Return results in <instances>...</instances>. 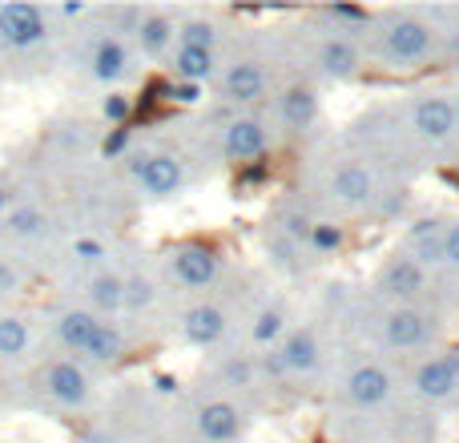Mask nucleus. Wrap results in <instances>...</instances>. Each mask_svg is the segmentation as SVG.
<instances>
[{
  "instance_id": "1",
  "label": "nucleus",
  "mask_w": 459,
  "mask_h": 443,
  "mask_svg": "<svg viewBox=\"0 0 459 443\" xmlns=\"http://www.w3.org/2000/svg\"><path fill=\"white\" fill-rule=\"evenodd\" d=\"M444 48V29L431 16L415 13V8H387L367 21L363 32V53L379 69L391 73H411L431 65Z\"/></svg>"
},
{
  "instance_id": "2",
  "label": "nucleus",
  "mask_w": 459,
  "mask_h": 443,
  "mask_svg": "<svg viewBox=\"0 0 459 443\" xmlns=\"http://www.w3.org/2000/svg\"><path fill=\"white\" fill-rule=\"evenodd\" d=\"M323 194L339 210H371L383 198V174L371 158H342L326 166Z\"/></svg>"
},
{
  "instance_id": "3",
  "label": "nucleus",
  "mask_w": 459,
  "mask_h": 443,
  "mask_svg": "<svg viewBox=\"0 0 459 443\" xmlns=\"http://www.w3.org/2000/svg\"><path fill=\"white\" fill-rule=\"evenodd\" d=\"M407 137L423 145L431 153H452L459 142V121H455V105L452 93H420L403 113Z\"/></svg>"
},
{
  "instance_id": "4",
  "label": "nucleus",
  "mask_w": 459,
  "mask_h": 443,
  "mask_svg": "<svg viewBox=\"0 0 459 443\" xmlns=\"http://www.w3.org/2000/svg\"><path fill=\"white\" fill-rule=\"evenodd\" d=\"M375 339L387 351H431L439 343V315L428 307H383Z\"/></svg>"
},
{
  "instance_id": "5",
  "label": "nucleus",
  "mask_w": 459,
  "mask_h": 443,
  "mask_svg": "<svg viewBox=\"0 0 459 443\" xmlns=\"http://www.w3.org/2000/svg\"><path fill=\"white\" fill-rule=\"evenodd\" d=\"M214 89L226 105H238V109H250V105H262L270 93H274V73H270L266 56H230V61L218 69Z\"/></svg>"
},
{
  "instance_id": "6",
  "label": "nucleus",
  "mask_w": 459,
  "mask_h": 443,
  "mask_svg": "<svg viewBox=\"0 0 459 443\" xmlns=\"http://www.w3.org/2000/svg\"><path fill=\"white\" fill-rule=\"evenodd\" d=\"M395 391H399L395 371L387 363H379V359H359L355 367H347V375L339 383L342 404L355 407V412H379V407H387L395 399Z\"/></svg>"
},
{
  "instance_id": "7",
  "label": "nucleus",
  "mask_w": 459,
  "mask_h": 443,
  "mask_svg": "<svg viewBox=\"0 0 459 443\" xmlns=\"http://www.w3.org/2000/svg\"><path fill=\"white\" fill-rule=\"evenodd\" d=\"M375 291L387 299V307H423L431 294V274L403 250H391L375 274Z\"/></svg>"
},
{
  "instance_id": "8",
  "label": "nucleus",
  "mask_w": 459,
  "mask_h": 443,
  "mask_svg": "<svg viewBox=\"0 0 459 443\" xmlns=\"http://www.w3.org/2000/svg\"><path fill=\"white\" fill-rule=\"evenodd\" d=\"M310 65H315V73L326 81H355L367 65L363 37L323 29V37H318L315 48H310Z\"/></svg>"
},
{
  "instance_id": "9",
  "label": "nucleus",
  "mask_w": 459,
  "mask_h": 443,
  "mask_svg": "<svg viewBox=\"0 0 459 443\" xmlns=\"http://www.w3.org/2000/svg\"><path fill=\"white\" fill-rule=\"evenodd\" d=\"M411 395L420 404H455L459 399V351H436L423 355L411 371Z\"/></svg>"
},
{
  "instance_id": "10",
  "label": "nucleus",
  "mask_w": 459,
  "mask_h": 443,
  "mask_svg": "<svg viewBox=\"0 0 459 443\" xmlns=\"http://www.w3.org/2000/svg\"><path fill=\"white\" fill-rule=\"evenodd\" d=\"M274 150V126L258 113H238L222 126V158L234 166L258 161Z\"/></svg>"
},
{
  "instance_id": "11",
  "label": "nucleus",
  "mask_w": 459,
  "mask_h": 443,
  "mask_svg": "<svg viewBox=\"0 0 459 443\" xmlns=\"http://www.w3.org/2000/svg\"><path fill=\"white\" fill-rule=\"evenodd\" d=\"M169 278L182 291H210L222 278V254L206 242H186L169 254Z\"/></svg>"
},
{
  "instance_id": "12",
  "label": "nucleus",
  "mask_w": 459,
  "mask_h": 443,
  "mask_svg": "<svg viewBox=\"0 0 459 443\" xmlns=\"http://www.w3.org/2000/svg\"><path fill=\"white\" fill-rule=\"evenodd\" d=\"M266 367H274L278 375H315L323 367V339L315 326H290L286 339L270 351Z\"/></svg>"
},
{
  "instance_id": "13",
  "label": "nucleus",
  "mask_w": 459,
  "mask_h": 443,
  "mask_svg": "<svg viewBox=\"0 0 459 443\" xmlns=\"http://www.w3.org/2000/svg\"><path fill=\"white\" fill-rule=\"evenodd\" d=\"M129 169H134V182L142 186V194L153 202L174 198V194L186 186V166L174 158V153H137Z\"/></svg>"
},
{
  "instance_id": "14",
  "label": "nucleus",
  "mask_w": 459,
  "mask_h": 443,
  "mask_svg": "<svg viewBox=\"0 0 459 443\" xmlns=\"http://www.w3.org/2000/svg\"><path fill=\"white\" fill-rule=\"evenodd\" d=\"M318 109H323L318 105V89L310 81H290V85H282L274 93V117L282 126V134H290V137L307 134L318 121Z\"/></svg>"
},
{
  "instance_id": "15",
  "label": "nucleus",
  "mask_w": 459,
  "mask_h": 443,
  "mask_svg": "<svg viewBox=\"0 0 459 443\" xmlns=\"http://www.w3.org/2000/svg\"><path fill=\"white\" fill-rule=\"evenodd\" d=\"M45 37H48L45 8H37V4H0V40H4L8 48L29 53V48L45 45Z\"/></svg>"
},
{
  "instance_id": "16",
  "label": "nucleus",
  "mask_w": 459,
  "mask_h": 443,
  "mask_svg": "<svg viewBox=\"0 0 459 443\" xmlns=\"http://www.w3.org/2000/svg\"><path fill=\"white\" fill-rule=\"evenodd\" d=\"M178 331H182V339L190 347H218L230 334V315L218 302H194L190 310H182Z\"/></svg>"
},
{
  "instance_id": "17",
  "label": "nucleus",
  "mask_w": 459,
  "mask_h": 443,
  "mask_svg": "<svg viewBox=\"0 0 459 443\" xmlns=\"http://www.w3.org/2000/svg\"><path fill=\"white\" fill-rule=\"evenodd\" d=\"M242 436V412L230 399H206L194 412V439L202 443H234Z\"/></svg>"
},
{
  "instance_id": "18",
  "label": "nucleus",
  "mask_w": 459,
  "mask_h": 443,
  "mask_svg": "<svg viewBox=\"0 0 459 443\" xmlns=\"http://www.w3.org/2000/svg\"><path fill=\"white\" fill-rule=\"evenodd\" d=\"M45 391L61 407H85L93 395V383H89L85 367H77L73 359H56L45 367Z\"/></svg>"
},
{
  "instance_id": "19",
  "label": "nucleus",
  "mask_w": 459,
  "mask_h": 443,
  "mask_svg": "<svg viewBox=\"0 0 459 443\" xmlns=\"http://www.w3.org/2000/svg\"><path fill=\"white\" fill-rule=\"evenodd\" d=\"M444 226H447V218H420L411 230H407L403 254H411L428 274L444 270Z\"/></svg>"
},
{
  "instance_id": "20",
  "label": "nucleus",
  "mask_w": 459,
  "mask_h": 443,
  "mask_svg": "<svg viewBox=\"0 0 459 443\" xmlns=\"http://www.w3.org/2000/svg\"><path fill=\"white\" fill-rule=\"evenodd\" d=\"M129 69H134V56H129L126 40H117V37L93 40V48H89V73H93V81L117 85V81L129 77Z\"/></svg>"
},
{
  "instance_id": "21",
  "label": "nucleus",
  "mask_w": 459,
  "mask_h": 443,
  "mask_svg": "<svg viewBox=\"0 0 459 443\" xmlns=\"http://www.w3.org/2000/svg\"><path fill=\"white\" fill-rule=\"evenodd\" d=\"M218 53H206V48H186L178 45L174 53H169V73H174L178 85H206V81L218 77Z\"/></svg>"
},
{
  "instance_id": "22",
  "label": "nucleus",
  "mask_w": 459,
  "mask_h": 443,
  "mask_svg": "<svg viewBox=\"0 0 459 443\" xmlns=\"http://www.w3.org/2000/svg\"><path fill=\"white\" fill-rule=\"evenodd\" d=\"M85 302H89L85 310H93L97 318L126 310V278L113 274V270H101V274H93L85 282Z\"/></svg>"
},
{
  "instance_id": "23",
  "label": "nucleus",
  "mask_w": 459,
  "mask_h": 443,
  "mask_svg": "<svg viewBox=\"0 0 459 443\" xmlns=\"http://www.w3.org/2000/svg\"><path fill=\"white\" fill-rule=\"evenodd\" d=\"M134 32H137V45H142L145 56H166L178 37V24H174V16H166V13H142Z\"/></svg>"
},
{
  "instance_id": "24",
  "label": "nucleus",
  "mask_w": 459,
  "mask_h": 443,
  "mask_svg": "<svg viewBox=\"0 0 459 443\" xmlns=\"http://www.w3.org/2000/svg\"><path fill=\"white\" fill-rule=\"evenodd\" d=\"M101 326V318L93 315V310H85V307H77V310H65L61 318H56V339H61V347H69V351H85L89 347V339H93V331Z\"/></svg>"
},
{
  "instance_id": "25",
  "label": "nucleus",
  "mask_w": 459,
  "mask_h": 443,
  "mask_svg": "<svg viewBox=\"0 0 459 443\" xmlns=\"http://www.w3.org/2000/svg\"><path fill=\"white\" fill-rule=\"evenodd\" d=\"M286 331H290V315H286V307H278V302H266V307L250 318V339L258 343V347L274 351L278 343L286 339Z\"/></svg>"
},
{
  "instance_id": "26",
  "label": "nucleus",
  "mask_w": 459,
  "mask_h": 443,
  "mask_svg": "<svg viewBox=\"0 0 459 443\" xmlns=\"http://www.w3.org/2000/svg\"><path fill=\"white\" fill-rule=\"evenodd\" d=\"M126 351H129L126 331L101 318V326L93 331V339H89V347L81 351V355H89L93 363H117V359H126Z\"/></svg>"
},
{
  "instance_id": "27",
  "label": "nucleus",
  "mask_w": 459,
  "mask_h": 443,
  "mask_svg": "<svg viewBox=\"0 0 459 443\" xmlns=\"http://www.w3.org/2000/svg\"><path fill=\"white\" fill-rule=\"evenodd\" d=\"M218 40H222V29L210 16H186L178 24V45L186 48H206V53H218Z\"/></svg>"
},
{
  "instance_id": "28",
  "label": "nucleus",
  "mask_w": 459,
  "mask_h": 443,
  "mask_svg": "<svg viewBox=\"0 0 459 443\" xmlns=\"http://www.w3.org/2000/svg\"><path fill=\"white\" fill-rule=\"evenodd\" d=\"M32 343V331L24 318L16 315H0V359H21Z\"/></svg>"
},
{
  "instance_id": "29",
  "label": "nucleus",
  "mask_w": 459,
  "mask_h": 443,
  "mask_svg": "<svg viewBox=\"0 0 459 443\" xmlns=\"http://www.w3.org/2000/svg\"><path fill=\"white\" fill-rule=\"evenodd\" d=\"M4 230L13 238H40L45 234V214L37 206H16L4 214Z\"/></svg>"
},
{
  "instance_id": "30",
  "label": "nucleus",
  "mask_w": 459,
  "mask_h": 443,
  "mask_svg": "<svg viewBox=\"0 0 459 443\" xmlns=\"http://www.w3.org/2000/svg\"><path fill=\"white\" fill-rule=\"evenodd\" d=\"M342 242H347V234H342V226L331 218L315 222L307 234V250H315V254H334V250H342Z\"/></svg>"
},
{
  "instance_id": "31",
  "label": "nucleus",
  "mask_w": 459,
  "mask_h": 443,
  "mask_svg": "<svg viewBox=\"0 0 459 443\" xmlns=\"http://www.w3.org/2000/svg\"><path fill=\"white\" fill-rule=\"evenodd\" d=\"M444 270L459 274V218H447L444 226Z\"/></svg>"
},
{
  "instance_id": "32",
  "label": "nucleus",
  "mask_w": 459,
  "mask_h": 443,
  "mask_svg": "<svg viewBox=\"0 0 459 443\" xmlns=\"http://www.w3.org/2000/svg\"><path fill=\"white\" fill-rule=\"evenodd\" d=\"M153 302V282H145V278H126V307H150Z\"/></svg>"
},
{
  "instance_id": "33",
  "label": "nucleus",
  "mask_w": 459,
  "mask_h": 443,
  "mask_svg": "<svg viewBox=\"0 0 459 443\" xmlns=\"http://www.w3.org/2000/svg\"><path fill=\"white\" fill-rule=\"evenodd\" d=\"M101 109H105V117H109V121H126L129 117V97L126 93H109Z\"/></svg>"
},
{
  "instance_id": "34",
  "label": "nucleus",
  "mask_w": 459,
  "mask_h": 443,
  "mask_svg": "<svg viewBox=\"0 0 459 443\" xmlns=\"http://www.w3.org/2000/svg\"><path fill=\"white\" fill-rule=\"evenodd\" d=\"M16 282H21V274H16V266H13V262H4V258H0V294H13V291H16Z\"/></svg>"
},
{
  "instance_id": "35",
  "label": "nucleus",
  "mask_w": 459,
  "mask_h": 443,
  "mask_svg": "<svg viewBox=\"0 0 459 443\" xmlns=\"http://www.w3.org/2000/svg\"><path fill=\"white\" fill-rule=\"evenodd\" d=\"M73 254H77V258H85V262H97L105 250H101V242H93V238H81V242L73 246Z\"/></svg>"
},
{
  "instance_id": "36",
  "label": "nucleus",
  "mask_w": 459,
  "mask_h": 443,
  "mask_svg": "<svg viewBox=\"0 0 459 443\" xmlns=\"http://www.w3.org/2000/svg\"><path fill=\"white\" fill-rule=\"evenodd\" d=\"M169 93H174V101H198V89L194 85H174Z\"/></svg>"
},
{
  "instance_id": "37",
  "label": "nucleus",
  "mask_w": 459,
  "mask_h": 443,
  "mask_svg": "<svg viewBox=\"0 0 459 443\" xmlns=\"http://www.w3.org/2000/svg\"><path fill=\"white\" fill-rule=\"evenodd\" d=\"M0 214H8V194L0 190Z\"/></svg>"
},
{
  "instance_id": "38",
  "label": "nucleus",
  "mask_w": 459,
  "mask_h": 443,
  "mask_svg": "<svg viewBox=\"0 0 459 443\" xmlns=\"http://www.w3.org/2000/svg\"><path fill=\"white\" fill-rule=\"evenodd\" d=\"M452 105H455V121H459V89L452 93Z\"/></svg>"
},
{
  "instance_id": "39",
  "label": "nucleus",
  "mask_w": 459,
  "mask_h": 443,
  "mask_svg": "<svg viewBox=\"0 0 459 443\" xmlns=\"http://www.w3.org/2000/svg\"><path fill=\"white\" fill-rule=\"evenodd\" d=\"M452 158H455V161H459V142H455V150H452Z\"/></svg>"
},
{
  "instance_id": "40",
  "label": "nucleus",
  "mask_w": 459,
  "mask_h": 443,
  "mask_svg": "<svg viewBox=\"0 0 459 443\" xmlns=\"http://www.w3.org/2000/svg\"><path fill=\"white\" fill-rule=\"evenodd\" d=\"M182 443H202V439H182Z\"/></svg>"
}]
</instances>
